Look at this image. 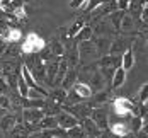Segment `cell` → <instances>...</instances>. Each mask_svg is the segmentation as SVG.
I'll list each match as a JSON object with an SVG mask.
<instances>
[{"instance_id":"cell-44","label":"cell","mask_w":148,"mask_h":138,"mask_svg":"<svg viewBox=\"0 0 148 138\" xmlns=\"http://www.w3.org/2000/svg\"><path fill=\"white\" fill-rule=\"evenodd\" d=\"M0 58H2V56H0Z\"/></svg>"},{"instance_id":"cell-5","label":"cell","mask_w":148,"mask_h":138,"mask_svg":"<svg viewBox=\"0 0 148 138\" xmlns=\"http://www.w3.org/2000/svg\"><path fill=\"white\" fill-rule=\"evenodd\" d=\"M89 118L95 123V126H97L101 131L109 128V113L106 111V107H104V106H101V107H92Z\"/></svg>"},{"instance_id":"cell-4","label":"cell","mask_w":148,"mask_h":138,"mask_svg":"<svg viewBox=\"0 0 148 138\" xmlns=\"http://www.w3.org/2000/svg\"><path fill=\"white\" fill-rule=\"evenodd\" d=\"M133 36H118L116 39L111 41V46H109V53L107 55H116V56H121L128 48H131L133 45Z\"/></svg>"},{"instance_id":"cell-1","label":"cell","mask_w":148,"mask_h":138,"mask_svg":"<svg viewBox=\"0 0 148 138\" xmlns=\"http://www.w3.org/2000/svg\"><path fill=\"white\" fill-rule=\"evenodd\" d=\"M112 111L121 118L140 116V104L130 97H116L112 99Z\"/></svg>"},{"instance_id":"cell-2","label":"cell","mask_w":148,"mask_h":138,"mask_svg":"<svg viewBox=\"0 0 148 138\" xmlns=\"http://www.w3.org/2000/svg\"><path fill=\"white\" fill-rule=\"evenodd\" d=\"M46 46V41L38 34V32H29L24 41L21 43V53L24 56H29V55H38L43 48Z\"/></svg>"},{"instance_id":"cell-8","label":"cell","mask_w":148,"mask_h":138,"mask_svg":"<svg viewBox=\"0 0 148 138\" xmlns=\"http://www.w3.org/2000/svg\"><path fill=\"white\" fill-rule=\"evenodd\" d=\"M61 56L58 58H51L49 61L45 63V82L48 87H53L55 85V77H56V72H58V61Z\"/></svg>"},{"instance_id":"cell-9","label":"cell","mask_w":148,"mask_h":138,"mask_svg":"<svg viewBox=\"0 0 148 138\" xmlns=\"http://www.w3.org/2000/svg\"><path fill=\"white\" fill-rule=\"evenodd\" d=\"M95 67L97 68H107V70H116V68L121 67V56H116V55L99 56L97 61H95Z\"/></svg>"},{"instance_id":"cell-36","label":"cell","mask_w":148,"mask_h":138,"mask_svg":"<svg viewBox=\"0 0 148 138\" xmlns=\"http://www.w3.org/2000/svg\"><path fill=\"white\" fill-rule=\"evenodd\" d=\"M9 92H10V89H9V85H7L5 78L2 77V78H0V95H7Z\"/></svg>"},{"instance_id":"cell-38","label":"cell","mask_w":148,"mask_h":138,"mask_svg":"<svg viewBox=\"0 0 148 138\" xmlns=\"http://www.w3.org/2000/svg\"><path fill=\"white\" fill-rule=\"evenodd\" d=\"M85 2H87V0H70L68 5H70V9H80V7L85 5Z\"/></svg>"},{"instance_id":"cell-21","label":"cell","mask_w":148,"mask_h":138,"mask_svg":"<svg viewBox=\"0 0 148 138\" xmlns=\"http://www.w3.org/2000/svg\"><path fill=\"white\" fill-rule=\"evenodd\" d=\"M109 89H104L101 92H95V95H92L89 99V106L90 107H101L102 104H106L109 101Z\"/></svg>"},{"instance_id":"cell-20","label":"cell","mask_w":148,"mask_h":138,"mask_svg":"<svg viewBox=\"0 0 148 138\" xmlns=\"http://www.w3.org/2000/svg\"><path fill=\"white\" fill-rule=\"evenodd\" d=\"M46 99L53 101V102L58 104V106H63V104H65V99H66V91L61 89V87H55V89L48 91V97H46Z\"/></svg>"},{"instance_id":"cell-22","label":"cell","mask_w":148,"mask_h":138,"mask_svg":"<svg viewBox=\"0 0 148 138\" xmlns=\"http://www.w3.org/2000/svg\"><path fill=\"white\" fill-rule=\"evenodd\" d=\"M46 48L49 49V53L53 55V58H58L65 55V45L60 41L58 38H53L49 43H46Z\"/></svg>"},{"instance_id":"cell-10","label":"cell","mask_w":148,"mask_h":138,"mask_svg":"<svg viewBox=\"0 0 148 138\" xmlns=\"http://www.w3.org/2000/svg\"><path fill=\"white\" fill-rule=\"evenodd\" d=\"M138 27H136V21H134L131 14H124L123 17V21H121V26H119V32H123L124 36H134L136 32H138Z\"/></svg>"},{"instance_id":"cell-11","label":"cell","mask_w":148,"mask_h":138,"mask_svg":"<svg viewBox=\"0 0 148 138\" xmlns=\"http://www.w3.org/2000/svg\"><path fill=\"white\" fill-rule=\"evenodd\" d=\"M7 45H15L22 39V31L19 29L17 26H9L7 29L3 31V34L0 36Z\"/></svg>"},{"instance_id":"cell-12","label":"cell","mask_w":148,"mask_h":138,"mask_svg":"<svg viewBox=\"0 0 148 138\" xmlns=\"http://www.w3.org/2000/svg\"><path fill=\"white\" fill-rule=\"evenodd\" d=\"M56 124H58V128H63V130H70V128H73L78 124V119L73 118L70 113H66V111H61L60 114H56Z\"/></svg>"},{"instance_id":"cell-19","label":"cell","mask_w":148,"mask_h":138,"mask_svg":"<svg viewBox=\"0 0 148 138\" xmlns=\"http://www.w3.org/2000/svg\"><path fill=\"white\" fill-rule=\"evenodd\" d=\"M77 80H78V70H77V68H68V72L65 73L61 84H60V87L68 92L72 87H73V84L77 82Z\"/></svg>"},{"instance_id":"cell-40","label":"cell","mask_w":148,"mask_h":138,"mask_svg":"<svg viewBox=\"0 0 148 138\" xmlns=\"http://www.w3.org/2000/svg\"><path fill=\"white\" fill-rule=\"evenodd\" d=\"M134 137L136 138H148V133H147V126H143L138 133H134Z\"/></svg>"},{"instance_id":"cell-6","label":"cell","mask_w":148,"mask_h":138,"mask_svg":"<svg viewBox=\"0 0 148 138\" xmlns=\"http://www.w3.org/2000/svg\"><path fill=\"white\" fill-rule=\"evenodd\" d=\"M45 118V113L38 107H26L21 111V121L24 124H38Z\"/></svg>"},{"instance_id":"cell-28","label":"cell","mask_w":148,"mask_h":138,"mask_svg":"<svg viewBox=\"0 0 148 138\" xmlns=\"http://www.w3.org/2000/svg\"><path fill=\"white\" fill-rule=\"evenodd\" d=\"M41 111L45 113V116H56V114H60L63 109H61V106L55 104L53 101L45 99V106H43V109H41Z\"/></svg>"},{"instance_id":"cell-15","label":"cell","mask_w":148,"mask_h":138,"mask_svg":"<svg viewBox=\"0 0 148 138\" xmlns=\"http://www.w3.org/2000/svg\"><path fill=\"white\" fill-rule=\"evenodd\" d=\"M111 38H104V36H95V39L92 41V45L95 48V51H97V55L99 56H104V55H107L109 53V46H111Z\"/></svg>"},{"instance_id":"cell-3","label":"cell","mask_w":148,"mask_h":138,"mask_svg":"<svg viewBox=\"0 0 148 138\" xmlns=\"http://www.w3.org/2000/svg\"><path fill=\"white\" fill-rule=\"evenodd\" d=\"M77 53H78V63H82V67H87V65H94L99 55L95 51V48L92 45V41H84V43H78L77 45Z\"/></svg>"},{"instance_id":"cell-32","label":"cell","mask_w":148,"mask_h":138,"mask_svg":"<svg viewBox=\"0 0 148 138\" xmlns=\"http://www.w3.org/2000/svg\"><path fill=\"white\" fill-rule=\"evenodd\" d=\"M104 2H106V0H87V2H85V5H84L82 9H84V12H85V14H90V12H94L97 7H101Z\"/></svg>"},{"instance_id":"cell-37","label":"cell","mask_w":148,"mask_h":138,"mask_svg":"<svg viewBox=\"0 0 148 138\" xmlns=\"http://www.w3.org/2000/svg\"><path fill=\"white\" fill-rule=\"evenodd\" d=\"M140 19H141L143 26H147V22H148V5L141 7V12H140Z\"/></svg>"},{"instance_id":"cell-7","label":"cell","mask_w":148,"mask_h":138,"mask_svg":"<svg viewBox=\"0 0 148 138\" xmlns=\"http://www.w3.org/2000/svg\"><path fill=\"white\" fill-rule=\"evenodd\" d=\"M63 111L70 113L73 118H77L78 121H82L84 118H89L92 107L89 106V102H80V104H75V106H61Z\"/></svg>"},{"instance_id":"cell-31","label":"cell","mask_w":148,"mask_h":138,"mask_svg":"<svg viewBox=\"0 0 148 138\" xmlns=\"http://www.w3.org/2000/svg\"><path fill=\"white\" fill-rule=\"evenodd\" d=\"M136 102L138 104H147L148 102V84H143L141 87H140V91L136 92Z\"/></svg>"},{"instance_id":"cell-33","label":"cell","mask_w":148,"mask_h":138,"mask_svg":"<svg viewBox=\"0 0 148 138\" xmlns=\"http://www.w3.org/2000/svg\"><path fill=\"white\" fill-rule=\"evenodd\" d=\"M66 138H87V137H85L84 130L80 128V124H77V126H73V128L66 130Z\"/></svg>"},{"instance_id":"cell-24","label":"cell","mask_w":148,"mask_h":138,"mask_svg":"<svg viewBox=\"0 0 148 138\" xmlns=\"http://www.w3.org/2000/svg\"><path fill=\"white\" fill-rule=\"evenodd\" d=\"M109 131L112 133V135H116V137H123V135H126V133H131L130 131V126H128V123L126 121H116V123H111L109 124Z\"/></svg>"},{"instance_id":"cell-27","label":"cell","mask_w":148,"mask_h":138,"mask_svg":"<svg viewBox=\"0 0 148 138\" xmlns=\"http://www.w3.org/2000/svg\"><path fill=\"white\" fill-rule=\"evenodd\" d=\"M126 123H128L131 133H138L143 126H147V119H143V118H140V116H130V119Z\"/></svg>"},{"instance_id":"cell-41","label":"cell","mask_w":148,"mask_h":138,"mask_svg":"<svg viewBox=\"0 0 148 138\" xmlns=\"http://www.w3.org/2000/svg\"><path fill=\"white\" fill-rule=\"evenodd\" d=\"M121 138H136V137H134V133H126V135H123Z\"/></svg>"},{"instance_id":"cell-30","label":"cell","mask_w":148,"mask_h":138,"mask_svg":"<svg viewBox=\"0 0 148 138\" xmlns=\"http://www.w3.org/2000/svg\"><path fill=\"white\" fill-rule=\"evenodd\" d=\"M36 126H38V131H41V130H55L58 126L56 124V116H45Z\"/></svg>"},{"instance_id":"cell-25","label":"cell","mask_w":148,"mask_h":138,"mask_svg":"<svg viewBox=\"0 0 148 138\" xmlns=\"http://www.w3.org/2000/svg\"><path fill=\"white\" fill-rule=\"evenodd\" d=\"M124 14L126 12H123V10H116V12L107 15V22H109V26L112 27L114 32H119V26H121V21H123Z\"/></svg>"},{"instance_id":"cell-34","label":"cell","mask_w":148,"mask_h":138,"mask_svg":"<svg viewBox=\"0 0 148 138\" xmlns=\"http://www.w3.org/2000/svg\"><path fill=\"white\" fill-rule=\"evenodd\" d=\"M0 109L5 113H10V99L9 95H0Z\"/></svg>"},{"instance_id":"cell-16","label":"cell","mask_w":148,"mask_h":138,"mask_svg":"<svg viewBox=\"0 0 148 138\" xmlns=\"http://www.w3.org/2000/svg\"><path fill=\"white\" fill-rule=\"evenodd\" d=\"M80 124V128L84 130V133H85V137L90 138V137H99L101 135V130L95 126V123L92 121L90 118H84L82 121H78Z\"/></svg>"},{"instance_id":"cell-23","label":"cell","mask_w":148,"mask_h":138,"mask_svg":"<svg viewBox=\"0 0 148 138\" xmlns=\"http://www.w3.org/2000/svg\"><path fill=\"white\" fill-rule=\"evenodd\" d=\"M92 38H94V27L90 24H85L82 29L77 32L73 41L75 43H84V41H92Z\"/></svg>"},{"instance_id":"cell-18","label":"cell","mask_w":148,"mask_h":138,"mask_svg":"<svg viewBox=\"0 0 148 138\" xmlns=\"http://www.w3.org/2000/svg\"><path fill=\"white\" fill-rule=\"evenodd\" d=\"M134 65H136V56H134V51L131 49V48H128V49L121 55V68H123L124 72H130Z\"/></svg>"},{"instance_id":"cell-13","label":"cell","mask_w":148,"mask_h":138,"mask_svg":"<svg viewBox=\"0 0 148 138\" xmlns=\"http://www.w3.org/2000/svg\"><path fill=\"white\" fill-rule=\"evenodd\" d=\"M72 91H73L75 94H77V95H78V97L84 101V102H85V101H89L90 97L94 95V91L89 87V84H85V82H80V80H77V82L73 84Z\"/></svg>"},{"instance_id":"cell-26","label":"cell","mask_w":148,"mask_h":138,"mask_svg":"<svg viewBox=\"0 0 148 138\" xmlns=\"http://www.w3.org/2000/svg\"><path fill=\"white\" fill-rule=\"evenodd\" d=\"M9 138H27L29 137V131H27V128L24 126V123H15L14 128L7 133Z\"/></svg>"},{"instance_id":"cell-14","label":"cell","mask_w":148,"mask_h":138,"mask_svg":"<svg viewBox=\"0 0 148 138\" xmlns=\"http://www.w3.org/2000/svg\"><path fill=\"white\" fill-rule=\"evenodd\" d=\"M126 75H128V72H124L121 67L116 68L114 72H112V77H111V85H109V91H118L119 87H123L124 84H126Z\"/></svg>"},{"instance_id":"cell-42","label":"cell","mask_w":148,"mask_h":138,"mask_svg":"<svg viewBox=\"0 0 148 138\" xmlns=\"http://www.w3.org/2000/svg\"><path fill=\"white\" fill-rule=\"evenodd\" d=\"M0 78H2V68H0Z\"/></svg>"},{"instance_id":"cell-17","label":"cell","mask_w":148,"mask_h":138,"mask_svg":"<svg viewBox=\"0 0 148 138\" xmlns=\"http://www.w3.org/2000/svg\"><path fill=\"white\" fill-rule=\"evenodd\" d=\"M17 123V118H15L14 113H3L0 116V131H3L5 135L14 128V124Z\"/></svg>"},{"instance_id":"cell-43","label":"cell","mask_w":148,"mask_h":138,"mask_svg":"<svg viewBox=\"0 0 148 138\" xmlns=\"http://www.w3.org/2000/svg\"><path fill=\"white\" fill-rule=\"evenodd\" d=\"M90 138H99V137H90Z\"/></svg>"},{"instance_id":"cell-29","label":"cell","mask_w":148,"mask_h":138,"mask_svg":"<svg viewBox=\"0 0 148 138\" xmlns=\"http://www.w3.org/2000/svg\"><path fill=\"white\" fill-rule=\"evenodd\" d=\"M85 26V17H78V19H75L73 24L66 29V36H68V39H73L75 36H77V32L82 29Z\"/></svg>"},{"instance_id":"cell-39","label":"cell","mask_w":148,"mask_h":138,"mask_svg":"<svg viewBox=\"0 0 148 138\" xmlns=\"http://www.w3.org/2000/svg\"><path fill=\"white\" fill-rule=\"evenodd\" d=\"M99 138H119V137H116V135H112V133L109 131V128H107V130H102V131H101V135H99Z\"/></svg>"},{"instance_id":"cell-35","label":"cell","mask_w":148,"mask_h":138,"mask_svg":"<svg viewBox=\"0 0 148 138\" xmlns=\"http://www.w3.org/2000/svg\"><path fill=\"white\" fill-rule=\"evenodd\" d=\"M27 138H53L51 137V130H41V131H34Z\"/></svg>"}]
</instances>
